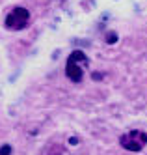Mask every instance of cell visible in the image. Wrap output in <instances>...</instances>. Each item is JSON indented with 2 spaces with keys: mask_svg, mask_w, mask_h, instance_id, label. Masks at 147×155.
<instances>
[{
  "mask_svg": "<svg viewBox=\"0 0 147 155\" xmlns=\"http://www.w3.org/2000/svg\"><path fill=\"white\" fill-rule=\"evenodd\" d=\"M88 64H89V60L82 51H73L65 64V75L69 77V81L80 82L84 79V69L88 68Z\"/></svg>",
  "mask_w": 147,
  "mask_h": 155,
  "instance_id": "6da1fadb",
  "label": "cell"
},
{
  "mask_svg": "<svg viewBox=\"0 0 147 155\" xmlns=\"http://www.w3.org/2000/svg\"><path fill=\"white\" fill-rule=\"evenodd\" d=\"M119 144L125 150H129V151H140V150H143L145 148V144H147V133H143V131H129V133H125L121 138H119Z\"/></svg>",
  "mask_w": 147,
  "mask_h": 155,
  "instance_id": "7a4b0ae2",
  "label": "cell"
},
{
  "mask_svg": "<svg viewBox=\"0 0 147 155\" xmlns=\"http://www.w3.org/2000/svg\"><path fill=\"white\" fill-rule=\"evenodd\" d=\"M30 21V12L26 8H15L6 17V28L9 30H22Z\"/></svg>",
  "mask_w": 147,
  "mask_h": 155,
  "instance_id": "3957f363",
  "label": "cell"
},
{
  "mask_svg": "<svg viewBox=\"0 0 147 155\" xmlns=\"http://www.w3.org/2000/svg\"><path fill=\"white\" fill-rule=\"evenodd\" d=\"M9 151H11V148H9V146L0 148V155H9Z\"/></svg>",
  "mask_w": 147,
  "mask_h": 155,
  "instance_id": "277c9868",
  "label": "cell"
}]
</instances>
